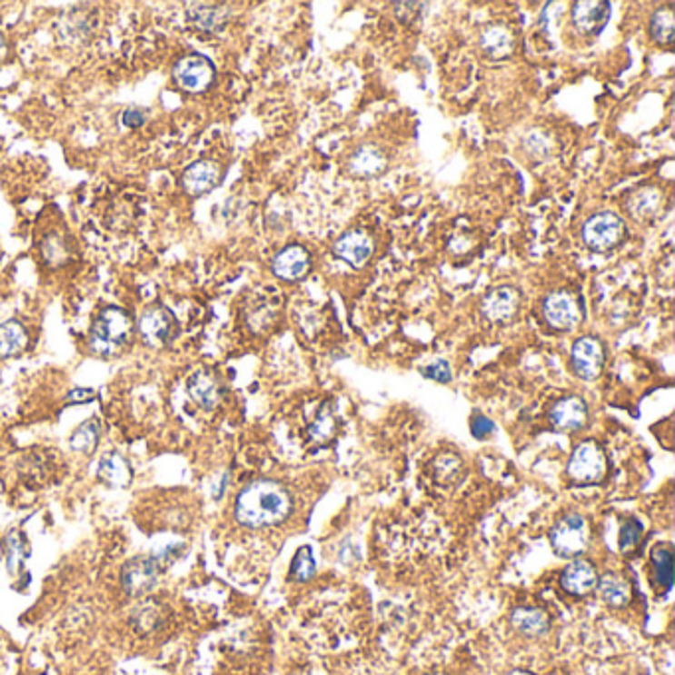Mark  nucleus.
<instances>
[{"label":"nucleus","mask_w":675,"mask_h":675,"mask_svg":"<svg viewBox=\"0 0 675 675\" xmlns=\"http://www.w3.org/2000/svg\"><path fill=\"white\" fill-rule=\"evenodd\" d=\"M292 495L280 481L256 480L240 491L234 503L236 521L250 529L273 527L292 513Z\"/></svg>","instance_id":"nucleus-1"},{"label":"nucleus","mask_w":675,"mask_h":675,"mask_svg":"<svg viewBox=\"0 0 675 675\" xmlns=\"http://www.w3.org/2000/svg\"><path fill=\"white\" fill-rule=\"evenodd\" d=\"M133 321L119 307H107L94 321L90 345L99 355H114L131 337Z\"/></svg>","instance_id":"nucleus-2"},{"label":"nucleus","mask_w":675,"mask_h":675,"mask_svg":"<svg viewBox=\"0 0 675 675\" xmlns=\"http://www.w3.org/2000/svg\"><path fill=\"white\" fill-rule=\"evenodd\" d=\"M626 236V223L616 213H596L582 226V242L592 252L616 248Z\"/></svg>","instance_id":"nucleus-3"},{"label":"nucleus","mask_w":675,"mask_h":675,"mask_svg":"<svg viewBox=\"0 0 675 675\" xmlns=\"http://www.w3.org/2000/svg\"><path fill=\"white\" fill-rule=\"evenodd\" d=\"M551 547L559 557L574 559L581 557L589 547V527L586 519L579 513L562 517L561 521L551 529Z\"/></svg>","instance_id":"nucleus-4"},{"label":"nucleus","mask_w":675,"mask_h":675,"mask_svg":"<svg viewBox=\"0 0 675 675\" xmlns=\"http://www.w3.org/2000/svg\"><path fill=\"white\" fill-rule=\"evenodd\" d=\"M606 473V456L601 444L586 440L572 452L569 462V475L577 483L601 481Z\"/></svg>","instance_id":"nucleus-5"},{"label":"nucleus","mask_w":675,"mask_h":675,"mask_svg":"<svg viewBox=\"0 0 675 675\" xmlns=\"http://www.w3.org/2000/svg\"><path fill=\"white\" fill-rule=\"evenodd\" d=\"M163 564L153 557L131 559L121 571V584L129 596H143L157 586Z\"/></svg>","instance_id":"nucleus-6"},{"label":"nucleus","mask_w":675,"mask_h":675,"mask_svg":"<svg viewBox=\"0 0 675 675\" xmlns=\"http://www.w3.org/2000/svg\"><path fill=\"white\" fill-rule=\"evenodd\" d=\"M216 77L214 64L203 54H188L174 68V80L184 92L201 94L213 85Z\"/></svg>","instance_id":"nucleus-7"},{"label":"nucleus","mask_w":675,"mask_h":675,"mask_svg":"<svg viewBox=\"0 0 675 675\" xmlns=\"http://www.w3.org/2000/svg\"><path fill=\"white\" fill-rule=\"evenodd\" d=\"M137 327H139L143 341H145L151 347H164L167 342H171L176 337V331H179L174 315L163 305H154V307L145 309L143 315L139 317Z\"/></svg>","instance_id":"nucleus-8"},{"label":"nucleus","mask_w":675,"mask_h":675,"mask_svg":"<svg viewBox=\"0 0 675 675\" xmlns=\"http://www.w3.org/2000/svg\"><path fill=\"white\" fill-rule=\"evenodd\" d=\"M545 321L557 331H571L581 323L582 309L579 297L571 292H552L543 302Z\"/></svg>","instance_id":"nucleus-9"},{"label":"nucleus","mask_w":675,"mask_h":675,"mask_svg":"<svg viewBox=\"0 0 675 675\" xmlns=\"http://www.w3.org/2000/svg\"><path fill=\"white\" fill-rule=\"evenodd\" d=\"M571 359H572V369L581 376V379L584 381L599 379L602 367H604L602 342L591 335L577 339L571 351Z\"/></svg>","instance_id":"nucleus-10"},{"label":"nucleus","mask_w":675,"mask_h":675,"mask_svg":"<svg viewBox=\"0 0 675 675\" xmlns=\"http://www.w3.org/2000/svg\"><path fill=\"white\" fill-rule=\"evenodd\" d=\"M333 253L352 268H362L374 253V240L367 230H349L333 244Z\"/></svg>","instance_id":"nucleus-11"},{"label":"nucleus","mask_w":675,"mask_h":675,"mask_svg":"<svg viewBox=\"0 0 675 675\" xmlns=\"http://www.w3.org/2000/svg\"><path fill=\"white\" fill-rule=\"evenodd\" d=\"M572 25L582 35H601L612 16V5L606 0H582L572 5Z\"/></svg>","instance_id":"nucleus-12"},{"label":"nucleus","mask_w":675,"mask_h":675,"mask_svg":"<svg viewBox=\"0 0 675 675\" xmlns=\"http://www.w3.org/2000/svg\"><path fill=\"white\" fill-rule=\"evenodd\" d=\"M309 270H312V256L300 244L283 248L272 260L273 275L283 282H300L309 273Z\"/></svg>","instance_id":"nucleus-13"},{"label":"nucleus","mask_w":675,"mask_h":675,"mask_svg":"<svg viewBox=\"0 0 675 675\" xmlns=\"http://www.w3.org/2000/svg\"><path fill=\"white\" fill-rule=\"evenodd\" d=\"M521 305V293L511 285H500L481 300V313L493 323H505L513 319Z\"/></svg>","instance_id":"nucleus-14"},{"label":"nucleus","mask_w":675,"mask_h":675,"mask_svg":"<svg viewBox=\"0 0 675 675\" xmlns=\"http://www.w3.org/2000/svg\"><path fill=\"white\" fill-rule=\"evenodd\" d=\"M666 196L658 186H640L626 198V210L638 223H650L654 220L663 208Z\"/></svg>","instance_id":"nucleus-15"},{"label":"nucleus","mask_w":675,"mask_h":675,"mask_svg":"<svg viewBox=\"0 0 675 675\" xmlns=\"http://www.w3.org/2000/svg\"><path fill=\"white\" fill-rule=\"evenodd\" d=\"M551 424L562 432H574L584 428L589 420V406L581 396H567L551 408L549 412Z\"/></svg>","instance_id":"nucleus-16"},{"label":"nucleus","mask_w":675,"mask_h":675,"mask_svg":"<svg viewBox=\"0 0 675 675\" xmlns=\"http://www.w3.org/2000/svg\"><path fill=\"white\" fill-rule=\"evenodd\" d=\"M223 169L214 161H196L183 173V186L188 194H204L218 184Z\"/></svg>","instance_id":"nucleus-17"},{"label":"nucleus","mask_w":675,"mask_h":675,"mask_svg":"<svg viewBox=\"0 0 675 675\" xmlns=\"http://www.w3.org/2000/svg\"><path fill=\"white\" fill-rule=\"evenodd\" d=\"M386 167H389V159L376 145H361L347 163L349 173L357 179H372V176L382 174Z\"/></svg>","instance_id":"nucleus-18"},{"label":"nucleus","mask_w":675,"mask_h":675,"mask_svg":"<svg viewBox=\"0 0 675 675\" xmlns=\"http://www.w3.org/2000/svg\"><path fill=\"white\" fill-rule=\"evenodd\" d=\"M596 582H599V572H596L594 564L584 559H574L567 569H564L561 584L562 589L572 596L589 594Z\"/></svg>","instance_id":"nucleus-19"},{"label":"nucleus","mask_w":675,"mask_h":675,"mask_svg":"<svg viewBox=\"0 0 675 675\" xmlns=\"http://www.w3.org/2000/svg\"><path fill=\"white\" fill-rule=\"evenodd\" d=\"M186 391L188 396H191L198 406H203L204 411H213V408L220 404V398H223V391H220L216 376L208 371H196L191 379H188Z\"/></svg>","instance_id":"nucleus-20"},{"label":"nucleus","mask_w":675,"mask_h":675,"mask_svg":"<svg viewBox=\"0 0 675 675\" xmlns=\"http://www.w3.org/2000/svg\"><path fill=\"white\" fill-rule=\"evenodd\" d=\"M480 46L485 56L491 60H505L515 52V36L503 25H490L481 32Z\"/></svg>","instance_id":"nucleus-21"},{"label":"nucleus","mask_w":675,"mask_h":675,"mask_svg":"<svg viewBox=\"0 0 675 675\" xmlns=\"http://www.w3.org/2000/svg\"><path fill=\"white\" fill-rule=\"evenodd\" d=\"M188 20L193 22L194 28L203 32H220L228 25L230 8L224 5L194 3L188 6Z\"/></svg>","instance_id":"nucleus-22"},{"label":"nucleus","mask_w":675,"mask_h":675,"mask_svg":"<svg viewBox=\"0 0 675 675\" xmlns=\"http://www.w3.org/2000/svg\"><path fill=\"white\" fill-rule=\"evenodd\" d=\"M511 622L521 634L527 636H541L547 632L549 628V616L541 610V608L533 606H521L513 610Z\"/></svg>","instance_id":"nucleus-23"},{"label":"nucleus","mask_w":675,"mask_h":675,"mask_svg":"<svg viewBox=\"0 0 675 675\" xmlns=\"http://www.w3.org/2000/svg\"><path fill=\"white\" fill-rule=\"evenodd\" d=\"M28 342L26 329L18 321H5L0 323V359H8L25 351Z\"/></svg>","instance_id":"nucleus-24"},{"label":"nucleus","mask_w":675,"mask_h":675,"mask_svg":"<svg viewBox=\"0 0 675 675\" xmlns=\"http://www.w3.org/2000/svg\"><path fill=\"white\" fill-rule=\"evenodd\" d=\"M673 561H675V552L670 543H660L651 549V567H654L658 584L666 592L671 591V586H673V577H675Z\"/></svg>","instance_id":"nucleus-25"},{"label":"nucleus","mask_w":675,"mask_h":675,"mask_svg":"<svg viewBox=\"0 0 675 675\" xmlns=\"http://www.w3.org/2000/svg\"><path fill=\"white\" fill-rule=\"evenodd\" d=\"M97 475L112 485H127L131 481V470L127 466V462L121 458L119 453H105V456L99 460Z\"/></svg>","instance_id":"nucleus-26"},{"label":"nucleus","mask_w":675,"mask_h":675,"mask_svg":"<svg viewBox=\"0 0 675 675\" xmlns=\"http://www.w3.org/2000/svg\"><path fill=\"white\" fill-rule=\"evenodd\" d=\"M596 584H599V591L604 602L610 606H624L630 602V596H632V592H630V584L624 579H620L618 574L608 572L604 577H601Z\"/></svg>","instance_id":"nucleus-27"},{"label":"nucleus","mask_w":675,"mask_h":675,"mask_svg":"<svg viewBox=\"0 0 675 675\" xmlns=\"http://www.w3.org/2000/svg\"><path fill=\"white\" fill-rule=\"evenodd\" d=\"M650 35L658 44L670 46L675 36V15L671 6L658 8L650 18Z\"/></svg>","instance_id":"nucleus-28"},{"label":"nucleus","mask_w":675,"mask_h":675,"mask_svg":"<svg viewBox=\"0 0 675 675\" xmlns=\"http://www.w3.org/2000/svg\"><path fill=\"white\" fill-rule=\"evenodd\" d=\"M99 430H102V424H99L97 418L85 420L82 426L75 428V432L70 438L72 450L85 453V456H90V453L95 450L97 442H99Z\"/></svg>","instance_id":"nucleus-29"},{"label":"nucleus","mask_w":675,"mask_h":675,"mask_svg":"<svg viewBox=\"0 0 675 675\" xmlns=\"http://www.w3.org/2000/svg\"><path fill=\"white\" fill-rule=\"evenodd\" d=\"M315 571H317V564L313 559L312 547L303 545L297 549L293 561H292V571H290L292 579L297 582H307L315 577Z\"/></svg>","instance_id":"nucleus-30"},{"label":"nucleus","mask_w":675,"mask_h":675,"mask_svg":"<svg viewBox=\"0 0 675 675\" xmlns=\"http://www.w3.org/2000/svg\"><path fill=\"white\" fill-rule=\"evenodd\" d=\"M335 434V416L333 411H331L329 404H323L321 408L315 422L309 428V436H312L317 444H323V442L331 440Z\"/></svg>","instance_id":"nucleus-31"},{"label":"nucleus","mask_w":675,"mask_h":675,"mask_svg":"<svg viewBox=\"0 0 675 675\" xmlns=\"http://www.w3.org/2000/svg\"><path fill=\"white\" fill-rule=\"evenodd\" d=\"M641 535H644V525H641L640 519L628 517L622 529H620V551L632 552L640 545Z\"/></svg>","instance_id":"nucleus-32"},{"label":"nucleus","mask_w":675,"mask_h":675,"mask_svg":"<svg viewBox=\"0 0 675 675\" xmlns=\"http://www.w3.org/2000/svg\"><path fill=\"white\" fill-rule=\"evenodd\" d=\"M44 258L52 265H60L68 260V250L64 248V242L60 236H48L42 244Z\"/></svg>","instance_id":"nucleus-33"},{"label":"nucleus","mask_w":675,"mask_h":675,"mask_svg":"<svg viewBox=\"0 0 675 675\" xmlns=\"http://www.w3.org/2000/svg\"><path fill=\"white\" fill-rule=\"evenodd\" d=\"M420 372H422L426 379L430 381H436V382H442V384H448L452 381V369H450V362L444 361V359H438L434 362L426 364V367L420 369Z\"/></svg>","instance_id":"nucleus-34"},{"label":"nucleus","mask_w":675,"mask_h":675,"mask_svg":"<svg viewBox=\"0 0 675 675\" xmlns=\"http://www.w3.org/2000/svg\"><path fill=\"white\" fill-rule=\"evenodd\" d=\"M470 430H472L473 438L485 440V438H490V436L493 434V432H495V424L491 422V420H490L488 416H483V414H475V416L472 418V422H470Z\"/></svg>","instance_id":"nucleus-35"},{"label":"nucleus","mask_w":675,"mask_h":675,"mask_svg":"<svg viewBox=\"0 0 675 675\" xmlns=\"http://www.w3.org/2000/svg\"><path fill=\"white\" fill-rule=\"evenodd\" d=\"M396 10V16L401 18L402 22H412L416 16H420V8H424L426 5H420V3H396L392 5Z\"/></svg>","instance_id":"nucleus-36"},{"label":"nucleus","mask_w":675,"mask_h":675,"mask_svg":"<svg viewBox=\"0 0 675 675\" xmlns=\"http://www.w3.org/2000/svg\"><path fill=\"white\" fill-rule=\"evenodd\" d=\"M121 119H124L125 127H141L147 121V115L143 114L141 109L131 107V109H127V112H124V117H121Z\"/></svg>","instance_id":"nucleus-37"},{"label":"nucleus","mask_w":675,"mask_h":675,"mask_svg":"<svg viewBox=\"0 0 675 675\" xmlns=\"http://www.w3.org/2000/svg\"><path fill=\"white\" fill-rule=\"evenodd\" d=\"M95 398V392L92 389H74L68 394V402L77 404V402H90Z\"/></svg>","instance_id":"nucleus-38"},{"label":"nucleus","mask_w":675,"mask_h":675,"mask_svg":"<svg viewBox=\"0 0 675 675\" xmlns=\"http://www.w3.org/2000/svg\"><path fill=\"white\" fill-rule=\"evenodd\" d=\"M6 56V40L3 38V35H0V60H3Z\"/></svg>","instance_id":"nucleus-39"},{"label":"nucleus","mask_w":675,"mask_h":675,"mask_svg":"<svg viewBox=\"0 0 675 675\" xmlns=\"http://www.w3.org/2000/svg\"><path fill=\"white\" fill-rule=\"evenodd\" d=\"M505 675H533V673H529V671H525V670H513V671H509V673H505Z\"/></svg>","instance_id":"nucleus-40"},{"label":"nucleus","mask_w":675,"mask_h":675,"mask_svg":"<svg viewBox=\"0 0 675 675\" xmlns=\"http://www.w3.org/2000/svg\"><path fill=\"white\" fill-rule=\"evenodd\" d=\"M432 675H436V673H432Z\"/></svg>","instance_id":"nucleus-41"}]
</instances>
